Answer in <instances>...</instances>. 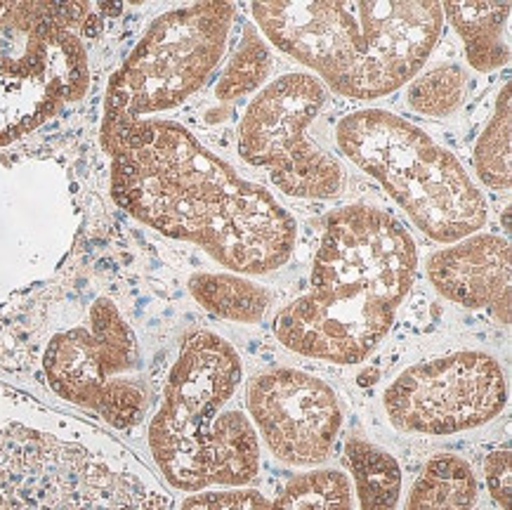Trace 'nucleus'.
<instances>
[{
	"label": "nucleus",
	"mask_w": 512,
	"mask_h": 510,
	"mask_svg": "<svg viewBox=\"0 0 512 510\" xmlns=\"http://www.w3.org/2000/svg\"><path fill=\"white\" fill-rule=\"evenodd\" d=\"M116 204L175 241L199 246L244 277L284 267L295 251L293 215L177 121L140 119L102 130Z\"/></svg>",
	"instance_id": "f257e3e1"
},
{
	"label": "nucleus",
	"mask_w": 512,
	"mask_h": 510,
	"mask_svg": "<svg viewBox=\"0 0 512 510\" xmlns=\"http://www.w3.org/2000/svg\"><path fill=\"white\" fill-rule=\"evenodd\" d=\"M416 272V241L395 215L366 204L338 208L324 222L310 289L281 307L274 338L314 362L361 364L390 333Z\"/></svg>",
	"instance_id": "f03ea898"
},
{
	"label": "nucleus",
	"mask_w": 512,
	"mask_h": 510,
	"mask_svg": "<svg viewBox=\"0 0 512 510\" xmlns=\"http://www.w3.org/2000/svg\"><path fill=\"white\" fill-rule=\"evenodd\" d=\"M0 510H175V501L107 430L0 383Z\"/></svg>",
	"instance_id": "7ed1b4c3"
},
{
	"label": "nucleus",
	"mask_w": 512,
	"mask_h": 510,
	"mask_svg": "<svg viewBox=\"0 0 512 510\" xmlns=\"http://www.w3.org/2000/svg\"><path fill=\"white\" fill-rule=\"evenodd\" d=\"M251 12L274 48L354 102L411 83L444 31L442 3H253Z\"/></svg>",
	"instance_id": "20e7f679"
},
{
	"label": "nucleus",
	"mask_w": 512,
	"mask_h": 510,
	"mask_svg": "<svg viewBox=\"0 0 512 510\" xmlns=\"http://www.w3.org/2000/svg\"><path fill=\"white\" fill-rule=\"evenodd\" d=\"M244 362L227 338L199 329L182 340L149 421L152 459L175 492L246 487L260 473V440L239 400Z\"/></svg>",
	"instance_id": "39448f33"
},
{
	"label": "nucleus",
	"mask_w": 512,
	"mask_h": 510,
	"mask_svg": "<svg viewBox=\"0 0 512 510\" xmlns=\"http://www.w3.org/2000/svg\"><path fill=\"white\" fill-rule=\"evenodd\" d=\"M336 142L437 244H456L487 225V199L463 163L404 116L385 109L352 111L336 126Z\"/></svg>",
	"instance_id": "423d86ee"
},
{
	"label": "nucleus",
	"mask_w": 512,
	"mask_h": 510,
	"mask_svg": "<svg viewBox=\"0 0 512 510\" xmlns=\"http://www.w3.org/2000/svg\"><path fill=\"white\" fill-rule=\"evenodd\" d=\"M83 3H0V145H10L88 93L76 26Z\"/></svg>",
	"instance_id": "0eeeda50"
},
{
	"label": "nucleus",
	"mask_w": 512,
	"mask_h": 510,
	"mask_svg": "<svg viewBox=\"0 0 512 510\" xmlns=\"http://www.w3.org/2000/svg\"><path fill=\"white\" fill-rule=\"evenodd\" d=\"M236 5L196 3L156 17L111 76L102 130L177 109L199 93L225 60Z\"/></svg>",
	"instance_id": "6e6552de"
},
{
	"label": "nucleus",
	"mask_w": 512,
	"mask_h": 510,
	"mask_svg": "<svg viewBox=\"0 0 512 510\" xmlns=\"http://www.w3.org/2000/svg\"><path fill=\"white\" fill-rule=\"evenodd\" d=\"M41 371L52 395L116 430L142 423L152 402L140 340L109 296H97L83 319L52 333Z\"/></svg>",
	"instance_id": "1a4fd4ad"
},
{
	"label": "nucleus",
	"mask_w": 512,
	"mask_h": 510,
	"mask_svg": "<svg viewBox=\"0 0 512 510\" xmlns=\"http://www.w3.org/2000/svg\"><path fill=\"white\" fill-rule=\"evenodd\" d=\"M328 90L307 71H288L258 90L239 123V154L295 199H336L345 170L312 137Z\"/></svg>",
	"instance_id": "9d476101"
},
{
	"label": "nucleus",
	"mask_w": 512,
	"mask_h": 510,
	"mask_svg": "<svg viewBox=\"0 0 512 510\" xmlns=\"http://www.w3.org/2000/svg\"><path fill=\"white\" fill-rule=\"evenodd\" d=\"M508 404L501 362L484 350H454L406 366L383 392L399 433L449 437L487 425Z\"/></svg>",
	"instance_id": "9b49d317"
},
{
	"label": "nucleus",
	"mask_w": 512,
	"mask_h": 510,
	"mask_svg": "<svg viewBox=\"0 0 512 510\" xmlns=\"http://www.w3.org/2000/svg\"><path fill=\"white\" fill-rule=\"evenodd\" d=\"M246 414L258 440L274 459L293 468H314L331 456L343 430L338 392L321 378L293 366L255 374L246 383Z\"/></svg>",
	"instance_id": "f8f14e48"
},
{
	"label": "nucleus",
	"mask_w": 512,
	"mask_h": 510,
	"mask_svg": "<svg viewBox=\"0 0 512 510\" xmlns=\"http://www.w3.org/2000/svg\"><path fill=\"white\" fill-rule=\"evenodd\" d=\"M439 296L465 310H491L510 326V244L498 234L477 232L439 248L425 263Z\"/></svg>",
	"instance_id": "ddd939ff"
},
{
	"label": "nucleus",
	"mask_w": 512,
	"mask_h": 510,
	"mask_svg": "<svg viewBox=\"0 0 512 510\" xmlns=\"http://www.w3.org/2000/svg\"><path fill=\"white\" fill-rule=\"evenodd\" d=\"M350 477L336 468L295 475L274 499L255 489H208L189 494L180 510H352Z\"/></svg>",
	"instance_id": "4468645a"
},
{
	"label": "nucleus",
	"mask_w": 512,
	"mask_h": 510,
	"mask_svg": "<svg viewBox=\"0 0 512 510\" xmlns=\"http://www.w3.org/2000/svg\"><path fill=\"white\" fill-rule=\"evenodd\" d=\"M510 3H444L442 15L463 41L465 60L491 74L510 62Z\"/></svg>",
	"instance_id": "2eb2a0df"
},
{
	"label": "nucleus",
	"mask_w": 512,
	"mask_h": 510,
	"mask_svg": "<svg viewBox=\"0 0 512 510\" xmlns=\"http://www.w3.org/2000/svg\"><path fill=\"white\" fill-rule=\"evenodd\" d=\"M189 293L213 317L236 324H258L274 303V291L234 272H199Z\"/></svg>",
	"instance_id": "dca6fc26"
},
{
	"label": "nucleus",
	"mask_w": 512,
	"mask_h": 510,
	"mask_svg": "<svg viewBox=\"0 0 512 510\" xmlns=\"http://www.w3.org/2000/svg\"><path fill=\"white\" fill-rule=\"evenodd\" d=\"M345 463L350 468L352 496L359 510H397L402 499V466L390 451L364 437L345 442Z\"/></svg>",
	"instance_id": "f3484780"
},
{
	"label": "nucleus",
	"mask_w": 512,
	"mask_h": 510,
	"mask_svg": "<svg viewBox=\"0 0 512 510\" xmlns=\"http://www.w3.org/2000/svg\"><path fill=\"white\" fill-rule=\"evenodd\" d=\"M479 499L475 470L463 456L439 454L425 463L402 510H472Z\"/></svg>",
	"instance_id": "a211bd4d"
},
{
	"label": "nucleus",
	"mask_w": 512,
	"mask_h": 510,
	"mask_svg": "<svg viewBox=\"0 0 512 510\" xmlns=\"http://www.w3.org/2000/svg\"><path fill=\"white\" fill-rule=\"evenodd\" d=\"M512 114H510V83H503L498 90L494 111L487 126L482 128L472 161H475L477 178L489 189L508 192L512 175Z\"/></svg>",
	"instance_id": "6ab92c4d"
},
{
	"label": "nucleus",
	"mask_w": 512,
	"mask_h": 510,
	"mask_svg": "<svg viewBox=\"0 0 512 510\" xmlns=\"http://www.w3.org/2000/svg\"><path fill=\"white\" fill-rule=\"evenodd\" d=\"M272 69L274 60L267 41H262L255 26L246 24L239 48L227 60L225 71L215 85V97H218V102H234L239 97L258 93L267 85Z\"/></svg>",
	"instance_id": "aec40b11"
},
{
	"label": "nucleus",
	"mask_w": 512,
	"mask_h": 510,
	"mask_svg": "<svg viewBox=\"0 0 512 510\" xmlns=\"http://www.w3.org/2000/svg\"><path fill=\"white\" fill-rule=\"evenodd\" d=\"M465 88H468V76L461 64H439L413 78L406 90V102L420 116L446 119L463 107Z\"/></svg>",
	"instance_id": "412c9836"
},
{
	"label": "nucleus",
	"mask_w": 512,
	"mask_h": 510,
	"mask_svg": "<svg viewBox=\"0 0 512 510\" xmlns=\"http://www.w3.org/2000/svg\"><path fill=\"white\" fill-rule=\"evenodd\" d=\"M484 480L501 510H510V449H498L484 459Z\"/></svg>",
	"instance_id": "4be33fe9"
}]
</instances>
